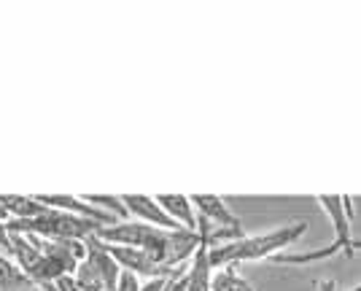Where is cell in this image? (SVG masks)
<instances>
[{
  "instance_id": "cell-13",
  "label": "cell",
  "mask_w": 361,
  "mask_h": 291,
  "mask_svg": "<svg viewBox=\"0 0 361 291\" xmlns=\"http://www.w3.org/2000/svg\"><path fill=\"white\" fill-rule=\"evenodd\" d=\"M73 280L78 283V289L81 291H106L103 278L94 273V267H92L87 259L78 261V267L73 270Z\"/></svg>"
},
{
  "instance_id": "cell-18",
  "label": "cell",
  "mask_w": 361,
  "mask_h": 291,
  "mask_svg": "<svg viewBox=\"0 0 361 291\" xmlns=\"http://www.w3.org/2000/svg\"><path fill=\"white\" fill-rule=\"evenodd\" d=\"M353 251H361V240H353Z\"/></svg>"
},
{
  "instance_id": "cell-15",
  "label": "cell",
  "mask_w": 361,
  "mask_h": 291,
  "mask_svg": "<svg viewBox=\"0 0 361 291\" xmlns=\"http://www.w3.org/2000/svg\"><path fill=\"white\" fill-rule=\"evenodd\" d=\"M51 289L54 291H81L78 289V283L73 280V275H60L54 283H51Z\"/></svg>"
},
{
  "instance_id": "cell-6",
  "label": "cell",
  "mask_w": 361,
  "mask_h": 291,
  "mask_svg": "<svg viewBox=\"0 0 361 291\" xmlns=\"http://www.w3.org/2000/svg\"><path fill=\"white\" fill-rule=\"evenodd\" d=\"M192 199V205H195V213H200L197 218H202V221H213V224H219L221 230H232V232H240V221L235 218V213L226 208V202L221 197H216V194H195Z\"/></svg>"
},
{
  "instance_id": "cell-9",
  "label": "cell",
  "mask_w": 361,
  "mask_h": 291,
  "mask_svg": "<svg viewBox=\"0 0 361 291\" xmlns=\"http://www.w3.org/2000/svg\"><path fill=\"white\" fill-rule=\"evenodd\" d=\"M154 199H157V205L178 224L180 230L197 232L195 205H192V199L186 197V194H159V197H154Z\"/></svg>"
},
{
  "instance_id": "cell-10",
  "label": "cell",
  "mask_w": 361,
  "mask_h": 291,
  "mask_svg": "<svg viewBox=\"0 0 361 291\" xmlns=\"http://www.w3.org/2000/svg\"><path fill=\"white\" fill-rule=\"evenodd\" d=\"M0 202L3 208L8 211V216L14 221H27V218H35V216L44 211V205L35 197H16V194H0Z\"/></svg>"
},
{
  "instance_id": "cell-5",
  "label": "cell",
  "mask_w": 361,
  "mask_h": 291,
  "mask_svg": "<svg viewBox=\"0 0 361 291\" xmlns=\"http://www.w3.org/2000/svg\"><path fill=\"white\" fill-rule=\"evenodd\" d=\"M121 199V208L127 216H135V221H143V224H151V227H159V230H180L178 224L170 218V216L157 205L154 197H146V194H124Z\"/></svg>"
},
{
  "instance_id": "cell-1",
  "label": "cell",
  "mask_w": 361,
  "mask_h": 291,
  "mask_svg": "<svg viewBox=\"0 0 361 291\" xmlns=\"http://www.w3.org/2000/svg\"><path fill=\"white\" fill-rule=\"evenodd\" d=\"M305 232H307L305 221H291L286 227L262 232V235L226 240L224 245H208V261H211L213 270H219V267H238V264H245V261L272 259L283 248L297 243Z\"/></svg>"
},
{
  "instance_id": "cell-3",
  "label": "cell",
  "mask_w": 361,
  "mask_h": 291,
  "mask_svg": "<svg viewBox=\"0 0 361 291\" xmlns=\"http://www.w3.org/2000/svg\"><path fill=\"white\" fill-rule=\"evenodd\" d=\"M318 205L326 211L334 230V251H343L345 256H353V235H350V221H353V205L345 194H318Z\"/></svg>"
},
{
  "instance_id": "cell-8",
  "label": "cell",
  "mask_w": 361,
  "mask_h": 291,
  "mask_svg": "<svg viewBox=\"0 0 361 291\" xmlns=\"http://www.w3.org/2000/svg\"><path fill=\"white\" fill-rule=\"evenodd\" d=\"M211 275L213 267L208 261V240H205L195 251V256L189 259V267L183 273V286H186V291H211Z\"/></svg>"
},
{
  "instance_id": "cell-16",
  "label": "cell",
  "mask_w": 361,
  "mask_h": 291,
  "mask_svg": "<svg viewBox=\"0 0 361 291\" xmlns=\"http://www.w3.org/2000/svg\"><path fill=\"white\" fill-rule=\"evenodd\" d=\"M0 251H3V254L11 251V232H8V224H6V221H0Z\"/></svg>"
},
{
  "instance_id": "cell-7",
  "label": "cell",
  "mask_w": 361,
  "mask_h": 291,
  "mask_svg": "<svg viewBox=\"0 0 361 291\" xmlns=\"http://www.w3.org/2000/svg\"><path fill=\"white\" fill-rule=\"evenodd\" d=\"M84 245H87V256L84 259L90 261L92 267H94V273L103 278V283H106V291H114L116 289V280H119V264L114 261V256L108 254V248L103 240H97L94 235H90L87 240H84Z\"/></svg>"
},
{
  "instance_id": "cell-17",
  "label": "cell",
  "mask_w": 361,
  "mask_h": 291,
  "mask_svg": "<svg viewBox=\"0 0 361 291\" xmlns=\"http://www.w3.org/2000/svg\"><path fill=\"white\" fill-rule=\"evenodd\" d=\"M0 221H6V224H8V221H11V216H8V211H6V208H3V202H0Z\"/></svg>"
},
{
  "instance_id": "cell-19",
  "label": "cell",
  "mask_w": 361,
  "mask_h": 291,
  "mask_svg": "<svg viewBox=\"0 0 361 291\" xmlns=\"http://www.w3.org/2000/svg\"><path fill=\"white\" fill-rule=\"evenodd\" d=\"M350 291H361V283H359V286H353V289H350Z\"/></svg>"
},
{
  "instance_id": "cell-14",
  "label": "cell",
  "mask_w": 361,
  "mask_h": 291,
  "mask_svg": "<svg viewBox=\"0 0 361 291\" xmlns=\"http://www.w3.org/2000/svg\"><path fill=\"white\" fill-rule=\"evenodd\" d=\"M140 283H143V280H140L137 275H133V273H124V270H121L119 280H116V289H114V291H140Z\"/></svg>"
},
{
  "instance_id": "cell-11",
  "label": "cell",
  "mask_w": 361,
  "mask_h": 291,
  "mask_svg": "<svg viewBox=\"0 0 361 291\" xmlns=\"http://www.w3.org/2000/svg\"><path fill=\"white\" fill-rule=\"evenodd\" d=\"M211 291H254V286L238 273V267H219L211 275Z\"/></svg>"
},
{
  "instance_id": "cell-2",
  "label": "cell",
  "mask_w": 361,
  "mask_h": 291,
  "mask_svg": "<svg viewBox=\"0 0 361 291\" xmlns=\"http://www.w3.org/2000/svg\"><path fill=\"white\" fill-rule=\"evenodd\" d=\"M170 232L173 230H159V227H151V224H143V221H116V224H111V227H100V230L94 232V237L108 245H133V248H143V251H149L159 264H165V251H167V240H170ZM167 270H170V267H167Z\"/></svg>"
},
{
  "instance_id": "cell-12",
  "label": "cell",
  "mask_w": 361,
  "mask_h": 291,
  "mask_svg": "<svg viewBox=\"0 0 361 291\" xmlns=\"http://www.w3.org/2000/svg\"><path fill=\"white\" fill-rule=\"evenodd\" d=\"M27 283L30 280L19 273V267L11 261V256L0 251V291H16L22 286H27Z\"/></svg>"
},
{
  "instance_id": "cell-4",
  "label": "cell",
  "mask_w": 361,
  "mask_h": 291,
  "mask_svg": "<svg viewBox=\"0 0 361 291\" xmlns=\"http://www.w3.org/2000/svg\"><path fill=\"white\" fill-rule=\"evenodd\" d=\"M108 254L114 256V261L119 264V270L124 273H133L137 278H170L176 275L178 270H167L165 264H159V261L151 256L149 251H143V248H133V245H108ZM183 270V267H180Z\"/></svg>"
}]
</instances>
